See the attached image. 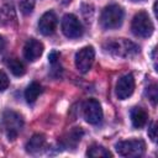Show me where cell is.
Segmentation results:
<instances>
[{
  "mask_svg": "<svg viewBox=\"0 0 158 158\" xmlns=\"http://www.w3.org/2000/svg\"><path fill=\"white\" fill-rule=\"evenodd\" d=\"M104 49L115 56V57H121V58H128V57H133L137 53H139V47L126 40V38H114V40H109L104 43Z\"/></svg>",
  "mask_w": 158,
  "mask_h": 158,
  "instance_id": "6da1fadb",
  "label": "cell"
},
{
  "mask_svg": "<svg viewBox=\"0 0 158 158\" xmlns=\"http://www.w3.org/2000/svg\"><path fill=\"white\" fill-rule=\"evenodd\" d=\"M123 21V10L117 4L107 5L100 16V25L105 30L118 28Z\"/></svg>",
  "mask_w": 158,
  "mask_h": 158,
  "instance_id": "7a4b0ae2",
  "label": "cell"
},
{
  "mask_svg": "<svg viewBox=\"0 0 158 158\" xmlns=\"http://www.w3.org/2000/svg\"><path fill=\"white\" fill-rule=\"evenodd\" d=\"M131 30L135 36L141 37V38H147L153 33L154 27H153V23L146 11H138L133 16L132 23H131Z\"/></svg>",
  "mask_w": 158,
  "mask_h": 158,
  "instance_id": "3957f363",
  "label": "cell"
},
{
  "mask_svg": "<svg viewBox=\"0 0 158 158\" xmlns=\"http://www.w3.org/2000/svg\"><path fill=\"white\" fill-rule=\"evenodd\" d=\"M4 127L6 130V135L9 139H15V137L20 133L23 127V118L20 114L12 110H6L2 115Z\"/></svg>",
  "mask_w": 158,
  "mask_h": 158,
  "instance_id": "277c9868",
  "label": "cell"
},
{
  "mask_svg": "<svg viewBox=\"0 0 158 158\" xmlns=\"http://www.w3.org/2000/svg\"><path fill=\"white\" fill-rule=\"evenodd\" d=\"M115 148L122 157H141L144 153L146 143L142 139H127L117 142Z\"/></svg>",
  "mask_w": 158,
  "mask_h": 158,
  "instance_id": "5b68a950",
  "label": "cell"
},
{
  "mask_svg": "<svg viewBox=\"0 0 158 158\" xmlns=\"http://www.w3.org/2000/svg\"><path fill=\"white\" fill-rule=\"evenodd\" d=\"M62 31L68 38H79L80 36H83L84 28L75 15L67 14L62 19Z\"/></svg>",
  "mask_w": 158,
  "mask_h": 158,
  "instance_id": "8992f818",
  "label": "cell"
},
{
  "mask_svg": "<svg viewBox=\"0 0 158 158\" xmlns=\"http://www.w3.org/2000/svg\"><path fill=\"white\" fill-rule=\"evenodd\" d=\"M95 58V51L91 46L83 47L75 54V67L80 73H88Z\"/></svg>",
  "mask_w": 158,
  "mask_h": 158,
  "instance_id": "52a82bcc",
  "label": "cell"
},
{
  "mask_svg": "<svg viewBox=\"0 0 158 158\" xmlns=\"http://www.w3.org/2000/svg\"><path fill=\"white\" fill-rule=\"evenodd\" d=\"M83 112H84L85 121L89 122L90 125H98L102 120L101 105L95 99H89V100L85 101L84 107H83Z\"/></svg>",
  "mask_w": 158,
  "mask_h": 158,
  "instance_id": "ba28073f",
  "label": "cell"
},
{
  "mask_svg": "<svg viewBox=\"0 0 158 158\" xmlns=\"http://www.w3.org/2000/svg\"><path fill=\"white\" fill-rule=\"evenodd\" d=\"M135 90V78L132 74L122 75L116 83V96L120 100H125L132 95Z\"/></svg>",
  "mask_w": 158,
  "mask_h": 158,
  "instance_id": "9c48e42d",
  "label": "cell"
},
{
  "mask_svg": "<svg viewBox=\"0 0 158 158\" xmlns=\"http://www.w3.org/2000/svg\"><path fill=\"white\" fill-rule=\"evenodd\" d=\"M57 26V16L53 11L44 12L38 21V30L43 36H49L54 32Z\"/></svg>",
  "mask_w": 158,
  "mask_h": 158,
  "instance_id": "30bf717a",
  "label": "cell"
},
{
  "mask_svg": "<svg viewBox=\"0 0 158 158\" xmlns=\"http://www.w3.org/2000/svg\"><path fill=\"white\" fill-rule=\"evenodd\" d=\"M42 53H43V44L35 38H30L23 46V56L28 62L37 60L42 56Z\"/></svg>",
  "mask_w": 158,
  "mask_h": 158,
  "instance_id": "8fae6325",
  "label": "cell"
},
{
  "mask_svg": "<svg viewBox=\"0 0 158 158\" xmlns=\"http://www.w3.org/2000/svg\"><path fill=\"white\" fill-rule=\"evenodd\" d=\"M46 146V137L42 133H36L33 135L26 143V151L31 154H35V153H38L41 152Z\"/></svg>",
  "mask_w": 158,
  "mask_h": 158,
  "instance_id": "7c38bea8",
  "label": "cell"
},
{
  "mask_svg": "<svg viewBox=\"0 0 158 158\" xmlns=\"http://www.w3.org/2000/svg\"><path fill=\"white\" fill-rule=\"evenodd\" d=\"M83 135H84V132H83V130L80 127H74V128H72L64 136V138L62 139V144L65 148H69V147H73L74 148L78 144V142H80Z\"/></svg>",
  "mask_w": 158,
  "mask_h": 158,
  "instance_id": "4fadbf2b",
  "label": "cell"
},
{
  "mask_svg": "<svg viewBox=\"0 0 158 158\" xmlns=\"http://www.w3.org/2000/svg\"><path fill=\"white\" fill-rule=\"evenodd\" d=\"M148 118L147 112L142 107H133L131 110V121L135 128H141L146 125Z\"/></svg>",
  "mask_w": 158,
  "mask_h": 158,
  "instance_id": "5bb4252c",
  "label": "cell"
},
{
  "mask_svg": "<svg viewBox=\"0 0 158 158\" xmlns=\"http://www.w3.org/2000/svg\"><path fill=\"white\" fill-rule=\"evenodd\" d=\"M41 93H42L41 85H40L38 83H36V81H32V83L27 86V89L25 90V99H26L27 102L32 104V102H35V101L37 100V98L40 96Z\"/></svg>",
  "mask_w": 158,
  "mask_h": 158,
  "instance_id": "9a60e30c",
  "label": "cell"
},
{
  "mask_svg": "<svg viewBox=\"0 0 158 158\" xmlns=\"http://www.w3.org/2000/svg\"><path fill=\"white\" fill-rule=\"evenodd\" d=\"M6 65L10 69V72L16 77H21L26 72V68H25L23 63L17 58H7L6 59Z\"/></svg>",
  "mask_w": 158,
  "mask_h": 158,
  "instance_id": "2e32d148",
  "label": "cell"
},
{
  "mask_svg": "<svg viewBox=\"0 0 158 158\" xmlns=\"http://www.w3.org/2000/svg\"><path fill=\"white\" fill-rule=\"evenodd\" d=\"M86 156L94 157V158H98V157L100 158V157H111L112 154L105 147H102L100 144H91L86 151Z\"/></svg>",
  "mask_w": 158,
  "mask_h": 158,
  "instance_id": "e0dca14e",
  "label": "cell"
},
{
  "mask_svg": "<svg viewBox=\"0 0 158 158\" xmlns=\"http://www.w3.org/2000/svg\"><path fill=\"white\" fill-rule=\"evenodd\" d=\"M146 96L148 98V100L153 104V105H156L157 104V99H158V89H157V85H151V86H148L147 89H146Z\"/></svg>",
  "mask_w": 158,
  "mask_h": 158,
  "instance_id": "ac0fdd59",
  "label": "cell"
},
{
  "mask_svg": "<svg viewBox=\"0 0 158 158\" xmlns=\"http://www.w3.org/2000/svg\"><path fill=\"white\" fill-rule=\"evenodd\" d=\"M19 6H20V11H21L23 15H30V14L33 11L35 2H33L32 0H21Z\"/></svg>",
  "mask_w": 158,
  "mask_h": 158,
  "instance_id": "d6986e66",
  "label": "cell"
},
{
  "mask_svg": "<svg viewBox=\"0 0 158 158\" xmlns=\"http://www.w3.org/2000/svg\"><path fill=\"white\" fill-rule=\"evenodd\" d=\"M9 84H10V81H9L7 75H6L4 72L0 70V91L6 90L7 86H9Z\"/></svg>",
  "mask_w": 158,
  "mask_h": 158,
  "instance_id": "ffe728a7",
  "label": "cell"
},
{
  "mask_svg": "<svg viewBox=\"0 0 158 158\" xmlns=\"http://www.w3.org/2000/svg\"><path fill=\"white\" fill-rule=\"evenodd\" d=\"M148 136L153 142L157 141V123L156 122H151V126L148 128Z\"/></svg>",
  "mask_w": 158,
  "mask_h": 158,
  "instance_id": "44dd1931",
  "label": "cell"
},
{
  "mask_svg": "<svg viewBox=\"0 0 158 158\" xmlns=\"http://www.w3.org/2000/svg\"><path fill=\"white\" fill-rule=\"evenodd\" d=\"M58 59H59V53H58V52L54 51V52H51V53H49V56H48V60H49L51 64L57 63Z\"/></svg>",
  "mask_w": 158,
  "mask_h": 158,
  "instance_id": "7402d4cb",
  "label": "cell"
},
{
  "mask_svg": "<svg viewBox=\"0 0 158 158\" xmlns=\"http://www.w3.org/2000/svg\"><path fill=\"white\" fill-rule=\"evenodd\" d=\"M5 44H6V42H5L4 37H2V36H0V52H2V51H4Z\"/></svg>",
  "mask_w": 158,
  "mask_h": 158,
  "instance_id": "603a6c76",
  "label": "cell"
},
{
  "mask_svg": "<svg viewBox=\"0 0 158 158\" xmlns=\"http://www.w3.org/2000/svg\"><path fill=\"white\" fill-rule=\"evenodd\" d=\"M72 0H60V2L63 4V5H67V4H69Z\"/></svg>",
  "mask_w": 158,
  "mask_h": 158,
  "instance_id": "cb8c5ba5",
  "label": "cell"
},
{
  "mask_svg": "<svg viewBox=\"0 0 158 158\" xmlns=\"http://www.w3.org/2000/svg\"><path fill=\"white\" fill-rule=\"evenodd\" d=\"M132 1H142V0H132Z\"/></svg>",
  "mask_w": 158,
  "mask_h": 158,
  "instance_id": "d4e9b609",
  "label": "cell"
}]
</instances>
